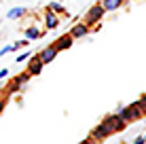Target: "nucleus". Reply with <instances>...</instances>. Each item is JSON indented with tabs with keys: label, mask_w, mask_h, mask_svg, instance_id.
Instances as JSON below:
<instances>
[{
	"label": "nucleus",
	"mask_w": 146,
	"mask_h": 144,
	"mask_svg": "<svg viewBox=\"0 0 146 144\" xmlns=\"http://www.w3.org/2000/svg\"><path fill=\"white\" fill-rule=\"evenodd\" d=\"M26 13H28V11H26L23 7H15V9L9 11V19H19V17H23Z\"/></svg>",
	"instance_id": "12"
},
{
	"label": "nucleus",
	"mask_w": 146,
	"mask_h": 144,
	"mask_svg": "<svg viewBox=\"0 0 146 144\" xmlns=\"http://www.w3.org/2000/svg\"><path fill=\"white\" fill-rule=\"evenodd\" d=\"M108 136H112V133L108 131V127L104 125V123H100V125H95V127H93V131H91V138H93V140H98V142L106 140Z\"/></svg>",
	"instance_id": "7"
},
{
	"label": "nucleus",
	"mask_w": 146,
	"mask_h": 144,
	"mask_svg": "<svg viewBox=\"0 0 146 144\" xmlns=\"http://www.w3.org/2000/svg\"><path fill=\"white\" fill-rule=\"evenodd\" d=\"M4 106H7V100H4V98H0V112L4 110Z\"/></svg>",
	"instance_id": "21"
},
{
	"label": "nucleus",
	"mask_w": 146,
	"mask_h": 144,
	"mask_svg": "<svg viewBox=\"0 0 146 144\" xmlns=\"http://www.w3.org/2000/svg\"><path fill=\"white\" fill-rule=\"evenodd\" d=\"M42 68H44V62H42L38 55H32V57H30V62H28V72L32 74V76L40 74V70H42Z\"/></svg>",
	"instance_id": "5"
},
{
	"label": "nucleus",
	"mask_w": 146,
	"mask_h": 144,
	"mask_svg": "<svg viewBox=\"0 0 146 144\" xmlns=\"http://www.w3.org/2000/svg\"><path fill=\"white\" fill-rule=\"evenodd\" d=\"M70 34H72V38H83V36H87V34H89V26L85 21H78V23H74V26H72Z\"/></svg>",
	"instance_id": "8"
},
{
	"label": "nucleus",
	"mask_w": 146,
	"mask_h": 144,
	"mask_svg": "<svg viewBox=\"0 0 146 144\" xmlns=\"http://www.w3.org/2000/svg\"><path fill=\"white\" fill-rule=\"evenodd\" d=\"M59 21H62V19H59V15H57V13H53L51 9H47V11H44V28H47V30L57 28V26H59Z\"/></svg>",
	"instance_id": "6"
},
{
	"label": "nucleus",
	"mask_w": 146,
	"mask_h": 144,
	"mask_svg": "<svg viewBox=\"0 0 146 144\" xmlns=\"http://www.w3.org/2000/svg\"><path fill=\"white\" fill-rule=\"evenodd\" d=\"M42 36V32H40L38 28H28L26 30V38L28 40H36V38H40Z\"/></svg>",
	"instance_id": "13"
},
{
	"label": "nucleus",
	"mask_w": 146,
	"mask_h": 144,
	"mask_svg": "<svg viewBox=\"0 0 146 144\" xmlns=\"http://www.w3.org/2000/svg\"><path fill=\"white\" fill-rule=\"evenodd\" d=\"M72 42H74L72 34H64V36H59L57 40H55V47H57L59 51H66V49L72 47Z\"/></svg>",
	"instance_id": "9"
},
{
	"label": "nucleus",
	"mask_w": 146,
	"mask_h": 144,
	"mask_svg": "<svg viewBox=\"0 0 146 144\" xmlns=\"http://www.w3.org/2000/svg\"><path fill=\"white\" fill-rule=\"evenodd\" d=\"M7 76H9V68H2V70H0V81L7 78Z\"/></svg>",
	"instance_id": "20"
},
{
	"label": "nucleus",
	"mask_w": 146,
	"mask_h": 144,
	"mask_svg": "<svg viewBox=\"0 0 146 144\" xmlns=\"http://www.w3.org/2000/svg\"><path fill=\"white\" fill-rule=\"evenodd\" d=\"M80 144H83V142H80Z\"/></svg>",
	"instance_id": "22"
},
{
	"label": "nucleus",
	"mask_w": 146,
	"mask_h": 144,
	"mask_svg": "<svg viewBox=\"0 0 146 144\" xmlns=\"http://www.w3.org/2000/svg\"><path fill=\"white\" fill-rule=\"evenodd\" d=\"M104 13H106V9L102 7V2H100V4H93V7L87 11V15H85V19H83V21L87 23V26H95L98 21H102Z\"/></svg>",
	"instance_id": "2"
},
{
	"label": "nucleus",
	"mask_w": 146,
	"mask_h": 144,
	"mask_svg": "<svg viewBox=\"0 0 146 144\" xmlns=\"http://www.w3.org/2000/svg\"><path fill=\"white\" fill-rule=\"evenodd\" d=\"M135 104H138V106L142 108V110H144V115H146V96H142V98H140V100L135 102Z\"/></svg>",
	"instance_id": "17"
},
{
	"label": "nucleus",
	"mask_w": 146,
	"mask_h": 144,
	"mask_svg": "<svg viewBox=\"0 0 146 144\" xmlns=\"http://www.w3.org/2000/svg\"><path fill=\"white\" fill-rule=\"evenodd\" d=\"M119 117L123 119L125 123H131V121H138V119H142L144 117V110L138 106V104H129V106H119Z\"/></svg>",
	"instance_id": "1"
},
{
	"label": "nucleus",
	"mask_w": 146,
	"mask_h": 144,
	"mask_svg": "<svg viewBox=\"0 0 146 144\" xmlns=\"http://www.w3.org/2000/svg\"><path fill=\"white\" fill-rule=\"evenodd\" d=\"M57 53H59V49L55 47V44H49V47H44L42 51L38 53V57L42 59L44 64H49V62H53V59L57 57Z\"/></svg>",
	"instance_id": "4"
},
{
	"label": "nucleus",
	"mask_w": 146,
	"mask_h": 144,
	"mask_svg": "<svg viewBox=\"0 0 146 144\" xmlns=\"http://www.w3.org/2000/svg\"><path fill=\"white\" fill-rule=\"evenodd\" d=\"M49 9H51L53 13H57V15H64V13H66L64 4H59V2H51V4H49Z\"/></svg>",
	"instance_id": "14"
},
{
	"label": "nucleus",
	"mask_w": 146,
	"mask_h": 144,
	"mask_svg": "<svg viewBox=\"0 0 146 144\" xmlns=\"http://www.w3.org/2000/svg\"><path fill=\"white\" fill-rule=\"evenodd\" d=\"M102 123L108 127V131H110V133H117V131H121L125 125H127V123H125L123 119L119 117V112H114V115H108L106 119H102Z\"/></svg>",
	"instance_id": "3"
},
{
	"label": "nucleus",
	"mask_w": 146,
	"mask_h": 144,
	"mask_svg": "<svg viewBox=\"0 0 146 144\" xmlns=\"http://www.w3.org/2000/svg\"><path fill=\"white\" fill-rule=\"evenodd\" d=\"M123 2L125 0H102V7L106 9V11H117Z\"/></svg>",
	"instance_id": "10"
},
{
	"label": "nucleus",
	"mask_w": 146,
	"mask_h": 144,
	"mask_svg": "<svg viewBox=\"0 0 146 144\" xmlns=\"http://www.w3.org/2000/svg\"><path fill=\"white\" fill-rule=\"evenodd\" d=\"M30 57H32V55H30V51H23L21 55H17V62L21 64V62H26V59H30Z\"/></svg>",
	"instance_id": "16"
},
{
	"label": "nucleus",
	"mask_w": 146,
	"mask_h": 144,
	"mask_svg": "<svg viewBox=\"0 0 146 144\" xmlns=\"http://www.w3.org/2000/svg\"><path fill=\"white\" fill-rule=\"evenodd\" d=\"M15 44H17V49H23V47H28V38H26V40H17Z\"/></svg>",
	"instance_id": "18"
},
{
	"label": "nucleus",
	"mask_w": 146,
	"mask_h": 144,
	"mask_svg": "<svg viewBox=\"0 0 146 144\" xmlns=\"http://www.w3.org/2000/svg\"><path fill=\"white\" fill-rule=\"evenodd\" d=\"M133 144H146V138H144V136H138V138L133 140Z\"/></svg>",
	"instance_id": "19"
},
{
	"label": "nucleus",
	"mask_w": 146,
	"mask_h": 144,
	"mask_svg": "<svg viewBox=\"0 0 146 144\" xmlns=\"http://www.w3.org/2000/svg\"><path fill=\"white\" fill-rule=\"evenodd\" d=\"M30 76H32L30 72H21V74H17V76L13 78V83H15V85H17L19 89H21V87H23V85H26V83L30 81Z\"/></svg>",
	"instance_id": "11"
},
{
	"label": "nucleus",
	"mask_w": 146,
	"mask_h": 144,
	"mask_svg": "<svg viewBox=\"0 0 146 144\" xmlns=\"http://www.w3.org/2000/svg\"><path fill=\"white\" fill-rule=\"evenodd\" d=\"M144 138H146V136H144Z\"/></svg>",
	"instance_id": "23"
},
{
	"label": "nucleus",
	"mask_w": 146,
	"mask_h": 144,
	"mask_svg": "<svg viewBox=\"0 0 146 144\" xmlns=\"http://www.w3.org/2000/svg\"><path fill=\"white\" fill-rule=\"evenodd\" d=\"M13 51H17V44H7V47H4V49H0V57H2V55H9V53H13Z\"/></svg>",
	"instance_id": "15"
}]
</instances>
